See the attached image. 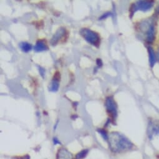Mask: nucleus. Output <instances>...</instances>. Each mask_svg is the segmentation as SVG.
<instances>
[{
    "label": "nucleus",
    "instance_id": "f257e3e1",
    "mask_svg": "<svg viewBox=\"0 0 159 159\" xmlns=\"http://www.w3.org/2000/svg\"><path fill=\"white\" fill-rule=\"evenodd\" d=\"M111 150L115 153L128 150L134 146L133 143L124 135L118 132H112L108 137Z\"/></svg>",
    "mask_w": 159,
    "mask_h": 159
},
{
    "label": "nucleus",
    "instance_id": "f03ea898",
    "mask_svg": "<svg viewBox=\"0 0 159 159\" xmlns=\"http://www.w3.org/2000/svg\"><path fill=\"white\" fill-rule=\"evenodd\" d=\"M81 36L90 44L96 47H99L100 44V37L99 34L88 28H83L80 31Z\"/></svg>",
    "mask_w": 159,
    "mask_h": 159
},
{
    "label": "nucleus",
    "instance_id": "7ed1b4c3",
    "mask_svg": "<svg viewBox=\"0 0 159 159\" xmlns=\"http://www.w3.org/2000/svg\"><path fill=\"white\" fill-rule=\"evenodd\" d=\"M153 6V2L151 1H139L134 3L130 10V17H132L137 11H147L150 10Z\"/></svg>",
    "mask_w": 159,
    "mask_h": 159
},
{
    "label": "nucleus",
    "instance_id": "20e7f679",
    "mask_svg": "<svg viewBox=\"0 0 159 159\" xmlns=\"http://www.w3.org/2000/svg\"><path fill=\"white\" fill-rule=\"evenodd\" d=\"M106 107L111 119L116 120L117 116V106L112 97H109L106 99Z\"/></svg>",
    "mask_w": 159,
    "mask_h": 159
},
{
    "label": "nucleus",
    "instance_id": "39448f33",
    "mask_svg": "<svg viewBox=\"0 0 159 159\" xmlns=\"http://www.w3.org/2000/svg\"><path fill=\"white\" fill-rule=\"evenodd\" d=\"M66 34V31L65 28H60L59 29L57 30V31L56 32V33L53 35L52 38L51 39V44L54 46L57 44L59 41L62 38L64 35Z\"/></svg>",
    "mask_w": 159,
    "mask_h": 159
},
{
    "label": "nucleus",
    "instance_id": "423d86ee",
    "mask_svg": "<svg viewBox=\"0 0 159 159\" xmlns=\"http://www.w3.org/2000/svg\"><path fill=\"white\" fill-rule=\"evenodd\" d=\"M48 49V47L43 39H39L36 42V45L34 46V50L36 52H41L44 51Z\"/></svg>",
    "mask_w": 159,
    "mask_h": 159
},
{
    "label": "nucleus",
    "instance_id": "0eeeda50",
    "mask_svg": "<svg viewBox=\"0 0 159 159\" xmlns=\"http://www.w3.org/2000/svg\"><path fill=\"white\" fill-rule=\"evenodd\" d=\"M157 134H159V125L150 123L148 128V135L149 138L152 139L154 135Z\"/></svg>",
    "mask_w": 159,
    "mask_h": 159
},
{
    "label": "nucleus",
    "instance_id": "6e6552de",
    "mask_svg": "<svg viewBox=\"0 0 159 159\" xmlns=\"http://www.w3.org/2000/svg\"><path fill=\"white\" fill-rule=\"evenodd\" d=\"M57 159H72V155L66 148H61L58 151Z\"/></svg>",
    "mask_w": 159,
    "mask_h": 159
},
{
    "label": "nucleus",
    "instance_id": "1a4fd4ad",
    "mask_svg": "<svg viewBox=\"0 0 159 159\" xmlns=\"http://www.w3.org/2000/svg\"><path fill=\"white\" fill-rule=\"evenodd\" d=\"M148 56H149V62L150 66L151 67H153L156 62L157 57L155 56V54L154 52V51L151 47L148 48Z\"/></svg>",
    "mask_w": 159,
    "mask_h": 159
},
{
    "label": "nucleus",
    "instance_id": "9d476101",
    "mask_svg": "<svg viewBox=\"0 0 159 159\" xmlns=\"http://www.w3.org/2000/svg\"><path fill=\"white\" fill-rule=\"evenodd\" d=\"M59 81L52 79V81L50 83L48 88H49V90L51 92H56L59 89Z\"/></svg>",
    "mask_w": 159,
    "mask_h": 159
},
{
    "label": "nucleus",
    "instance_id": "9b49d317",
    "mask_svg": "<svg viewBox=\"0 0 159 159\" xmlns=\"http://www.w3.org/2000/svg\"><path fill=\"white\" fill-rule=\"evenodd\" d=\"M20 47L21 48V49L25 52H28L29 51H30L32 49V46L31 44H30L26 42H23L21 43L20 44Z\"/></svg>",
    "mask_w": 159,
    "mask_h": 159
},
{
    "label": "nucleus",
    "instance_id": "f8f14e48",
    "mask_svg": "<svg viewBox=\"0 0 159 159\" xmlns=\"http://www.w3.org/2000/svg\"><path fill=\"white\" fill-rule=\"evenodd\" d=\"M88 150H84L78 153L76 155V158L77 159H83L88 154Z\"/></svg>",
    "mask_w": 159,
    "mask_h": 159
},
{
    "label": "nucleus",
    "instance_id": "ddd939ff",
    "mask_svg": "<svg viewBox=\"0 0 159 159\" xmlns=\"http://www.w3.org/2000/svg\"><path fill=\"white\" fill-rule=\"evenodd\" d=\"M98 132L102 136V137L105 139V140H107L108 139V135L106 132V131L104 130V129H98Z\"/></svg>",
    "mask_w": 159,
    "mask_h": 159
},
{
    "label": "nucleus",
    "instance_id": "4468645a",
    "mask_svg": "<svg viewBox=\"0 0 159 159\" xmlns=\"http://www.w3.org/2000/svg\"><path fill=\"white\" fill-rule=\"evenodd\" d=\"M60 78H61V75H60L59 72H58V71L56 72L55 74H54V77H53V79H54V80L59 81Z\"/></svg>",
    "mask_w": 159,
    "mask_h": 159
},
{
    "label": "nucleus",
    "instance_id": "2eb2a0df",
    "mask_svg": "<svg viewBox=\"0 0 159 159\" xmlns=\"http://www.w3.org/2000/svg\"><path fill=\"white\" fill-rule=\"evenodd\" d=\"M39 73L41 74V75L42 76V77H44V75H45V70L44 69H43V67H39Z\"/></svg>",
    "mask_w": 159,
    "mask_h": 159
},
{
    "label": "nucleus",
    "instance_id": "dca6fc26",
    "mask_svg": "<svg viewBox=\"0 0 159 159\" xmlns=\"http://www.w3.org/2000/svg\"><path fill=\"white\" fill-rule=\"evenodd\" d=\"M111 15H112L111 13H106L104 14L102 16H101V18H100V20L106 19V18H107V17H109V16H111Z\"/></svg>",
    "mask_w": 159,
    "mask_h": 159
},
{
    "label": "nucleus",
    "instance_id": "f3484780",
    "mask_svg": "<svg viewBox=\"0 0 159 159\" xmlns=\"http://www.w3.org/2000/svg\"><path fill=\"white\" fill-rule=\"evenodd\" d=\"M96 62H97L98 66L99 67H102V60H101V59H98L97 61H96Z\"/></svg>",
    "mask_w": 159,
    "mask_h": 159
},
{
    "label": "nucleus",
    "instance_id": "a211bd4d",
    "mask_svg": "<svg viewBox=\"0 0 159 159\" xmlns=\"http://www.w3.org/2000/svg\"><path fill=\"white\" fill-rule=\"evenodd\" d=\"M53 142H54V145H56V144H61V142L59 141V140L57 139V138H56V137H54V138H53Z\"/></svg>",
    "mask_w": 159,
    "mask_h": 159
},
{
    "label": "nucleus",
    "instance_id": "6ab92c4d",
    "mask_svg": "<svg viewBox=\"0 0 159 159\" xmlns=\"http://www.w3.org/2000/svg\"><path fill=\"white\" fill-rule=\"evenodd\" d=\"M22 159H30V157L28 155H26L25 157H23V158Z\"/></svg>",
    "mask_w": 159,
    "mask_h": 159
},
{
    "label": "nucleus",
    "instance_id": "aec40b11",
    "mask_svg": "<svg viewBox=\"0 0 159 159\" xmlns=\"http://www.w3.org/2000/svg\"><path fill=\"white\" fill-rule=\"evenodd\" d=\"M156 57H157V59H158V62H159V49L158 50V52H157V56H156Z\"/></svg>",
    "mask_w": 159,
    "mask_h": 159
},
{
    "label": "nucleus",
    "instance_id": "412c9836",
    "mask_svg": "<svg viewBox=\"0 0 159 159\" xmlns=\"http://www.w3.org/2000/svg\"><path fill=\"white\" fill-rule=\"evenodd\" d=\"M158 13H159V7H158Z\"/></svg>",
    "mask_w": 159,
    "mask_h": 159
}]
</instances>
